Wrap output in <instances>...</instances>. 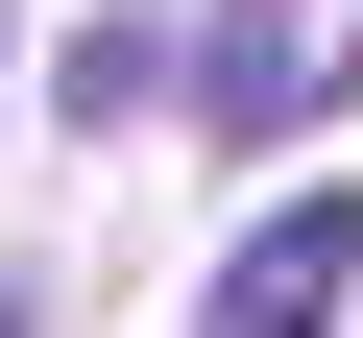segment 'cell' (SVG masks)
<instances>
[{
  "label": "cell",
  "mask_w": 363,
  "mask_h": 338,
  "mask_svg": "<svg viewBox=\"0 0 363 338\" xmlns=\"http://www.w3.org/2000/svg\"><path fill=\"white\" fill-rule=\"evenodd\" d=\"M339 73H363V49L315 25V0H218V25H194V121H218V145H291Z\"/></svg>",
  "instance_id": "obj_2"
},
{
  "label": "cell",
  "mask_w": 363,
  "mask_h": 338,
  "mask_svg": "<svg viewBox=\"0 0 363 338\" xmlns=\"http://www.w3.org/2000/svg\"><path fill=\"white\" fill-rule=\"evenodd\" d=\"M145 97H194V49H169V25H73V49H49V121H73V145L145 121Z\"/></svg>",
  "instance_id": "obj_3"
},
{
  "label": "cell",
  "mask_w": 363,
  "mask_h": 338,
  "mask_svg": "<svg viewBox=\"0 0 363 338\" xmlns=\"http://www.w3.org/2000/svg\"><path fill=\"white\" fill-rule=\"evenodd\" d=\"M0 338H49V290H25V266H0Z\"/></svg>",
  "instance_id": "obj_4"
},
{
  "label": "cell",
  "mask_w": 363,
  "mask_h": 338,
  "mask_svg": "<svg viewBox=\"0 0 363 338\" xmlns=\"http://www.w3.org/2000/svg\"><path fill=\"white\" fill-rule=\"evenodd\" d=\"M363 314V194H315V169H291V194L218 242V290H194V338H339Z\"/></svg>",
  "instance_id": "obj_1"
}]
</instances>
